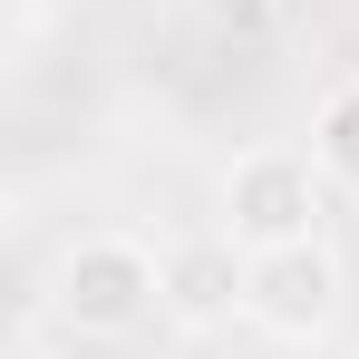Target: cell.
<instances>
[{"label": "cell", "mask_w": 359, "mask_h": 359, "mask_svg": "<svg viewBox=\"0 0 359 359\" xmlns=\"http://www.w3.org/2000/svg\"><path fill=\"white\" fill-rule=\"evenodd\" d=\"M320 165H340V175L359 184V88L330 97V117H320Z\"/></svg>", "instance_id": "4"}, {"label": "cell", "mask_w": 359, "mask_h": 359, "mask_svg": "<svg viewBox=\"0 0 359 359\" xmlns=\"http://www.w3.org/2000/svg\"><path fill=\"white\" fill-rule=\"evenodd\" d=\"M301 214H320L301 156H252V165L233 175V224L252 243H301Z\"/></svg>", "instance_id": "2"}, {"label": "cell", "mask_w": 359, "mask_h": 359, "mask_svg": "<svg viewBox=\"0 0 359 359\" xmlns=\"http://www.w3.org/2000/svg\"><path fill=\"white\" fill-rule=\"evenodd\" d=\"M146 292H156V272H146V252H126V243H88V252L68 262V311H78V320H97V330L126 320Z\"/></svg>", "instance_id": "3"}, {"label": "cell", "mask_w": 359, "mask_h": 359, "mask_svg": "<svg viewBox=\"0 0 359 359\" xmlns=\"http://www.w3.org/2000/svg\"><path fill=\"white\" fill-rule=\"evenodd\" d=\"M243 292H252V311H262L272 330H320V320H330V292H340V272H330L311 243H272V252L252 262Z\"/></svg>", "instance_id": "1"}]
</instances>
